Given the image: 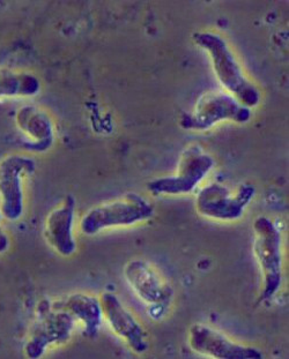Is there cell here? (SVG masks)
Segmentation results:
<instances>
[{"instance_id": "1", "label": "cell", "mask_w": 289, "mask_h": 359, "mask_svg": "<svg viewBox=\"0 0 289 359\" xmlns=\"http://www.w3.org/2000/svg\"><path fill=\"white\" fill-rule=\"evenodd\" d=\"M194 41L210 55L214 73L229 94L247 108L256 107L260 102V90L244 76L226 41L212 33L194 34Z\"/></svg>"}, {"instance_id": "2", "label": "cell", "mask_w": 289, "mask_h": 359, "mask_svg": "<svg viewBox=\"0 0 289 359\" xmlns=\"http://www.w3.org/2000/svg\"><path fill=\"white\" fill-rule=\"evenodd\" d=\"M153 214L154 208L147 200L135 193H128L88 210L80 222V228L86 235H96L105 229L133 226L151 219Z\"/></svg>"}, {"instance_id": "3", "label": "cell", "mask_w": 289, "mask_h": 359, "mask_svg": "<svg viewBox=\"0 0 289 359\" xmlns=\"http://www.w3.org/2000/svg\"><path fill=\"white\" fill-rule=\"evenodd\" d=\"M253 252L263 275L262 299L269 301L279 290L283 281L281 235L276 224L265 216L253 222Z\"/></svg>"}, {"instance_id": "4", "label": "cell", "mask_w": 289, "mask_h": 359, "mask_svg": "<svg viewBox=\"0 0 289 359\" xmlns=\"http://www.w3.org/2000/svg\"><path fill=\"white\" fill-rule=\"evenodd\" d=\"M251 118V109L224 92H207L198 98L194 110L182 117L180 124L185 130L206 131L221 121L244 124Z\"/></svg>"}, {"instance_id": "5", "label": "cell", "mask_w": 289, "mask_h": 359, "mask_svg": "<svg viewBox=\"0 0 289 359\" xmlns=\"http://www.w3.org/2000/svg\"><path fill=\"white\" fill-rule=\"evenodd\" d=\"M214 160L198 144L182 153L177 171L173 176L152 180L147 187L154 196H181L192 192L213 168Z\"/></svg>"}, {"instance_id": "6", "label": "cell", "mask_w": 289, "mask_h": 359, "mask_svg": "<svg viewBox=\"0 0 289 359\" xmlns=\"http://www.w3.org/2000/svg\"><path fill=\"white\" fill-rule=\"evenodd\" d=\"M256 189L244 184L231 194L229 187L214 183L198 193L196 208L201 215L217 221H235L242 217L246 207L253 201Z\"/></svg>"}, {"instance_id": "7", "label": "cell", "mask_w": 289, "mask_h": 359, "mask_svg": "<svg viewBox=\"0 0 289 359\" xmlns=\"http://www.w3.org/2000/svg\"><path fill=\"white\" fill-rule=\"evenodd\" d=\"M36 169L33 158L10 155L0 162V212L7 221L21 219L25 210L23 180Z\"/></svg>"}, {"instance_id": "8", "label": "cell", "mask_w": 289, "mask_h": 359, "mask_svg": "<svg viewBox=\"0 0 289 359\" xmlns=\"http://www.w3.org/2000/svg\"><path fill=\"white\" fill-rule=\"evenodd\" d=\"M76 319L67 311L40 310V319L30 333L29 340L25 346L28 358L42 357L46 350L53 344L67 342L72 334Z\"/></svg>"}, {"instance_id": "9", "label": "cell", "mask_w": 289, "mask_h": 359, "mask_svg": "<svg viewBox=\"0 0 289 359\" xmlns=\"http://www.w3.org/2000/svg\"><path fill=\"white\" fill-rule=\"evenodd\" d=\"M189 344L196 353L217 359H260V350L229 340L210 327L196 323L189 332Z\"/></svg>"}, {"instance_id": "10", "label": "cell", "mask_w": 289, "mask_h": 359, "mask_svg": "<svg viewBox=\"0 0 289 359\" xmlns=\"http://www.w3.org/2000/svg\"><path fill=\"white\" fill-rule=\"evenodd\" d=\"M100 302L103 318L112 332L123 339L135 353H144L148 349V342L144 328L119 301V298L112 292H105Z\"/></svg>"}, {"instance_id": "11", "label": "cell", "mask_w": 289, "mask_h": 359, "mask_svg": "<svg viewBox=\"0 0 289 359\" xmlns=\"http://www.w3.org/2000/svg\"><path fill=\"white\" fill-rule=\"evenodd\" d=\"M74 216L76 200L72 196H69L46 217V241L62 257H71L76 251V238L73 235Z\"/></svg>"}, {"instance_id": "12", "label": "cell", "mask_w": 289, "mask_h": 359, "mask_svg": "<svg viewBox=\"0 0 289 359\" xmlns=\"http://www.w3.org/2000/svg\"><path fill=\"white\" fill-rule=\"evenodd\" d=\"M125 280L144 303L156 305L167 298V287L154 269L142 260H132L124 268Z\"/></svg>"}, {"instance_id": "13", "label": "cell", "mask_w": 289, "mask_h": 359, "mask_svg": "<svg viewBox=\"0 0 289 359\" xmlns=\"http://www.w3.org/2000/svg\"><path fill=\"white\" fill-rule=\"evenodd\" d=\"M17 124L21 132L33 140L34 151H44L53 144V121L41 109L25 105L17 112Z\"/></svg>"}, {"instance_id": "14", "label": "cell", "mask_w": 289, "mask_h": 359, "mask_svg": "<svg viewBox=\"0 0 289 359\" xmlns=\"http://www.w3.org/2000/svg\"><path fill=\"white\" fill-rule=\"evenodd\" d=\"M60 309L67 311L76 320L83 323L86 337L93 339L98 335L103 320L102 306L98 298L85 294H71Z\"/></svg>"}, {"instance_id": "15", "label": "cell", "mask_w": 289, "mask_h": 359, "mask_svg": "<svg viewBox=\"0 0 289 359\" xmlns=\"http://www.w3.org/2000/svg\"><path fill=\"white\" fill-rule=\"evenodd\" d=\"M41 82L29 73L0 72V97H28L39 94Z\"/></svg>"}, {"instance_id": "16", "label": "cell", "mask_w": 289, "mask_h": 359, "mask_svg": "<svg viewBox=\"0 0 289 359\" xmlns=\"http://www.w3.org/2000/svg\"><path fill=\"white\" fill-rule=\"evenodd\" d=\"M10 248V238L0 226V255H3Z\"/></svg>"}]
</instances>
